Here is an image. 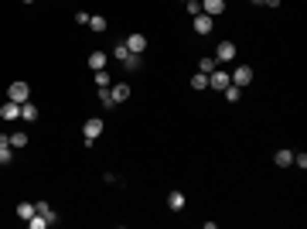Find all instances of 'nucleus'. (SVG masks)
I'll list each match as a JSON object with an SVG mask.
<instances>
[{"mask_svg":"<svg viewBox=\"0 0 307 229\" xmlns=\"http://www.w3.org/2000/svg\"><path fill=\"white\" fill-rule=\"evenodd\" d=\"M99 134H102V120H99V116H89V120L82 123V144H86V147H92Z\"/></svg>","mask_w":307,"mask_h":229,"instance_id":"1","label":"nucleus"},{"mask_svg":"<svg viewBox=\"0 0 307 229\" xmlns=\"http://www.w3.org/2000/svg\"><path fill=\"white\" fill-rule=\"evenodd\" d=\"M123 45H126V52H130V55H144V52H147V35H126L123 38Z\"/></svg>","mask_w":307,"mask_h":229,"instance_id":"2","label":"nucleus"},{"mask_svg":"<svg viewBox=\"0 0 307 229\" xmlns=\"http://www.w3.org/2000/svg\"><path fill=\"white\" fill-rule=\"evenodd\" d=\"M7 99H14V103H27V99H31V86H27V82H11Z\"/></svg>","mask_w":307,"mask_h":229,"instance_id":"3","label":"nucleus"},{"mask_svg":"<svg viewBox=\"0 0 307 229\" xmlns=\"http://www.w3.org/2000/svg\"><path fill=\"white\" fill-rule=\"evenodd\" d=\"M232 82V75L229 72H222V69H215V72H208V89H215V92H222Z\"/></svg>","mask_w":307,"mask_h":229,"instance_id":"4","label":"nucleus"},{"mask_svg":"<svg viewBox=\"0 0 307 229\" xmlns=\"http://www.w3.org/2000/svg\"><path fill=\"white\" fill-rule=\"evenodd\" d=\"M191 28H194V35H208V31L215 28V17H208V14H194Z\"/></svg>","mask_w":307,"mask_h":229,"instance_id":"5","label":"nucleus"},{"mask_svg":"<svg viewBox=\"0 0 307 229\" xmlns=\"http://www.w3.org/2000/svg\"><path fill=\"white\" fill-rule=\"evenodd\" d=\"M215 62H236V41H218Z\"/></svg>","mask_w":307,"mask_h":229,"instance_id":"6","label":"nucleus"},{"mask_svg":"<svg viewBox=\"0 0 307 229\" xmlns=\"http://www.w3.org/2000/svg\"><path fill=\"white\" fill-rule=\"evenodd\" d=\"M249 82H253V69H249V65H239V69L232 72V86H239V89H246Z\"/></svg>","mask_w":307,"mask_h":229,"instance_id":"7","label":"nucleus"},{"mask_svg":"<svg viewBox=\"0 0 307 229\" xmlns=\"http://www.w3.org/2000/svg\"><path fill=\"white\" fill-rule=\"evenodd\" d=\"M202 14H208V17L226 14V0H202Z\"/></svg>","mask_w":307,"mask_h":229,"instance_id":"8","label":"nucleus"},{"mask_svg":"<svg viewBox=\"0 0 307 229\" xmlns=\"http://www.w3.org/2000/svg\"><path fill=\"white\" fill-rule=\"evenodd\" d=\"M106 62H109V52H92L89 55V69L99 72V69H106Z\"/></svg>","mask_w":307,"mask_h":229,"instance_id":"9","label":"nucleus"},{"mask_svg":"<svg viewBox=\"0 0 307 229\" xmlns=\"http://www.w3.org/2000/svg\"><path fill=\"white\" fill-rule=\"evenodd\" d=\"M0 116H4V120H17V116H21V103L7 99V103L0 106Z\"/></svg>","mask_w":307,"mask_h":229,"instance_id":"10","label":"nucleus"},{"mask_svg":"<svg viewBox=\"0 0 307 229\" xmlns=\"http://www.w3.org/2000/svg\"><path fill=\"white\" fill-rule=\"evenodd\" d=\"M109 92H113V103H116V106L130 99V86H126V82H116V86H113Z\"/></svg>","mask_w":307,"mask_h":229,"instance_id":"11","label":"nucleus"},{"mask_svg":"<svg viewBox=\"0 0 307 229\" xmlns=\"http://www.w3.org/2000/svg\"><path fill=\"white\" fill-rule=\"evenodd\" d=\"M21 120H24V123H34V120H38V106H34L31 99L21 103Z\"/></svg>","mask_w":307,"mask_h":229,"instance_id":"12","label":"nucleus"},{"mask_svg":"<svg viewBox=\"0 0 307 229\" xmlns=\"http://www.w3.org/2000/svg\"><path fill=\"white\" fill-rule=\"evenodd\" d=\"M168 209L171 212H181L184 209V192H171L168 195Z\"/></svg>","mask_w":307,"mask_h":229,"instance_id":"13","label":"nucleus"},{"mask_svg":"<svg viewBox=\"0 0 307 229\" xmlns=\"http://www.w3.org/2000/svg\"><path fill=\"white\" fill-rule=\"evenodd\" d=\"M276 168H290V164H294V150H276Z\"/></svg>","mask_w":307,"mask_h":229,"instance_id":"14","label":"nucleus"},{"mask_svg":"<svg viewBox=\"0 0 307 229\" xmlns=\"http://www.w3.org/2000/svg\"><path fill=\"white\" fill-rule=\"evenodd\" d=\"M86 28H92L96 35H102V31H106V17H102V14H96V17H89V24H86Z\"/></svg>","mask_w":307,"mask_h":229,"instance_id":"15","label":"nucleus"},{"mask_svg":"<svg viewBox=\"0 0 307 229\" xmlns=\"http://www.w3.org/2000/svg\"><path fill=\"white\" fill-rule=\"evenodd\" d=\"M140 65H144V58H140V55H126V58H123V69H126V72H136Z\"/></svg>","mask_w":307,"mask_h":229,"instance_id":"16","label":"nucleus"},{"mask_svg":"<svg viewBox=\"0 0 307 229\" xmlns=\"http://www.w3.org/2000/svg\"><path fill=\"white\" fill-rule=\"evenodd\" d=\"M34 212H38V209H34V202H17V216H21V219H31Z\"/></svg>","mask_w":307,"mask_h":229,"instance_id":"17","label":"nucleus"},{"mask_svg":"<svg viewBox=\"0 0 307 229\" xmlns=\"http://www.w3.org/2000/svg\"><path fill=\"white\" fill-rule=\"evenodd\" d=\"M191 89H208V75L205 72H194L191 75Z\"/></svg>","mask_w":307,"mask_h":229,"instance_id":"18","label":"nucleus"},{"mask_svg":"<svg viewBox=\"0 0 307 229\" xmlns=\"http://www.w3.org/2000/svg\"><path fill=\"white\" fill-rule=\"evenodd\" d=\"M222 92H226V99H229V103H239V96H242V89H239V86H232V82H229Z\"/></svg>","mask_w":307,"mask_h":229,"instance_id":"19","label":"nucleus"},{"mask_svg":"<svg viewBox=\"0 0 307 229\" xmlns=\"http://www.w3.org/2000/svg\"><path fill=\"white\" fill-rule=\"evenodd\" d=\"M215 69H218L215 58H202V62H198V72H205V75H208V72H215Z\"/></svg>","mask_w":307,"mask_h":229,"instance_id":"20","label":"nucleus"},{"mask_svg":"<svg viewBox=\"0 0 307 229\" xmlns=\"http://www.w3.org/2000/svg\"><path fill=\"white\" fill-rule=\"evenodd\" d=\"M99 103L106 106V110H113V106H116V103H113V92H109V86H106V89H99Z\"/></svg>","mask_w":307,"mask_h":229,"instance_id":"21","label":"nucleus"},{"mask_svg":"<svg viewBox=\"0 0 307 229\" xmlns=\"http://www.w3.org/2000/svg\"><path fill=\"white\" fill-rule=\"evenodd\" d=\"M4 164H14V147H11V144H7V147H0V168H4Z\"/></svg>","mask_w":307,"mask_h":229,"instance_id":"22","label":"nucleus"},{"mask_svg":"<svg viewBox=\"0 0 307 229\" xmlns=\"http://www.w3.org/2000/svg\"><path fill=\"white\" fill-rule=\"evenodd\" d=\"M11 147H14V150L27 147V134H11Z\"/></svg>","mask_w":307,"mask_h":229,"instance_id":"23","label":"nucleus"},{"mask_svg":"<svg viewBox=\"0 0 307 229\" xmlns=\"http://www.w3.org/2000/svg\"><path fill=\"white\" fill-rule=\"evenodd\" d=\"M184 11L191 14V17L194 14H202V0H184Z\"/></svg>","mask_w":307,"mask_h":229,"instance_id":"24","label":"nucleus"},{"mask_svg":"<svg viewBox=\"0 0 307 229\" xmlns=\"http://www.w3.org/2000/svg\"><path fill=\"white\" fill-rule=\"evenodd\" d=\"M96 86H99V89H106V86H109V75H106V69L96 72Z\"/></svg>","mask_w":307,"mask_h":229,"instance_id":"25","label":"nucleus"},{"mask_svg":"<svg viewBox=\"0 0 307 229\" xmlns=\"http://www.w3.org/2000/svg\"><path fill=\"white\" fill-rule=\"evenodd\" d=\"M126 55H130V52H126V45H123V41H120V45H116V48H113V58H120V62H123V58H126Z\"/></svg>","mask_w":307,"mask_h":229,"instance_id":"26","label":"nucleus"},{"mask_svg":"<svg viewBox=\"0 0 307 229\" xmlns=\"http://www.w3.org/2000/svg\"><path fill=\"white\" fill-rule=\"evenodd\" d=\"M294 164H297V168H300V171H304V168H307V154H304V150H300V154H294Z\"/></svg>","mask_w":307,"mask_h":229,"instance_id":"27","label":"nucleus"},{"mask_svg":"<svg viewBox=\"0 0 307 229\" xmlns=\"http://www.w3.org/2000/svg\"><path fill=\"white\" fill-rule=\"evenodd\" d=\"M89 17H92V14H86V11H79V14H75V24H82V28H86V24H89Z\"/></svg>","mask_w":307,"mask_h":229,"instance_id":"28","label":"nucleus"},{"mask_svg":"<svg viewBox=\"0 0 307 229\" xmlns=\"http://www.w3.org/2000/svg\"><path fill=\"white\" fill-rule=\"evenodd\" d=\"M11 144V134H0V147H7Z\"/></svg>","mask_w":307,"mask_h":229,"instance_id":"29","label":"nucleus"},{"mask_svg":"<svg viewBox=\"0 0 307 229\" xmlns=\"http://www.w3.org/2000/svg\"><path fill=\"white\" fill-rule=\"evenodd\" d=\"M263 7H280V0H263Z\"/></svg>","mask_w":307,"mask_h":229,"instance_id":"30","label":"nucleus"},{"mask_svg":"<svg viewBox=\"0 0 307 229\" xmlns=\"http://www.w3.org/2000/svg\"><path fill=\"white\" fill-rule=\"evenodd\" d=\"M249 4H256V7H263V0H249Z\"/></svg>","mask_w":307,"mask_h":229,"instance_id":"31","label":"nucleus"},{"mask_svg":"<svg viewBox=\"0 0 307 229\" xmlns=\"http://www.w3.org/2000/svg\"><path fill=\"white\" fill-rule=\"evenodd\" d=\"M24 4H34V0H24Z\"/></svg>","mask_w":307,"mask_h":229,"instance_id":"32","label":"nucleus"}]
</instances>
